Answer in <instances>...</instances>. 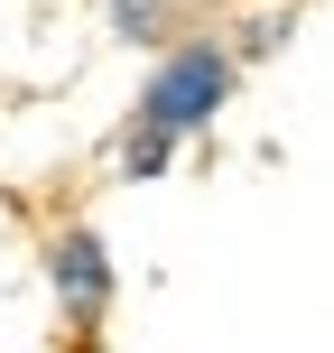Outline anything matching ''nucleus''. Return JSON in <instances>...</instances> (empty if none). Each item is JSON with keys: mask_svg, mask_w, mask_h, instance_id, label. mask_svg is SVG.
Wrapping results in <instances>:
<instances>
[{"mask_svg": "<svg viewBox=\"0 0 334 353\" xmlns=\"http://www.w3.org/2000/svg\"><path fill=\"white\" fill-rule=\"evenodd\" d=\"M223 93H232V56H223V47H176L167 65L149 74L140 121H149V130H167V140H186V130H213Z\"/></svg>", "mask_w": 334, "mask_h": 353, "instance_id": "obj_1", "label": "nucleus"}, {"mask_svg": "<svg viewBox=\"0 0 334 353\" xmlns=\"http://www.w3.org/2000/svg\"><path fill=\"white\" fill-rule=\"evenodd\" d=\"M279 37H288V19L269 10V19H251V37H242V47H251V56H269V47H279Z\"/></svg>", "mask_w": 334, "mask_h": 353, "instance_id": "obj_5", "label": "nucleus"}, {"mask_svg": "<svg viewBox=\"0 0 334 353\" xmlns=\"http://www.w3.org/2000/svg\"><path fill=\"white\" fill-rule=\"evenodd\" d=\"M167 149H176L167 130H149V121H140V130H130V149H121V168H130V176H158V168H167Z\"/></svg>", "mask_w": 334, "mask_h": 353, "instance_id": "obj_3", "label": "nucleus"}, {"mask_svg": "<svg viewBox=\"0 0 334 353\" xmlns=\"http://www.w3.org/2000/svg\"><path fill=\"white\" fill-rule=\"evenodd\" d=\"M112 37H158V0H112Z\"/></svg>", "mask_w": 334, "mask_h": 353, "instance_id": "obj_4", "label": "nucleus"}, {"mask_svg": "<svg viewBox=\"0 0 334 353\" xmlns=\"http://www.w3.org/2000/svg\"><path fill=\"white\" fill-rule=\"evenodd\" d=\"M47 279H56V298H65L74 325H93V316L112 307V261H103V242H93V232H65V242H56Z\"/></svg>", "mask_w": 334, "mask_h": 353, "instance_id": "obj_2", "label": "nucleus"}]
</instances>
